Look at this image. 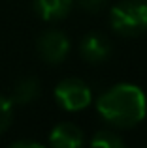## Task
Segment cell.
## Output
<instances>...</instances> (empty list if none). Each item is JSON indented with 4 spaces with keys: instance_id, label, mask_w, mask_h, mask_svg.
I'll list each match as a JSON object with an SVG mask.
<instances>
[{
    "instance_id": "obj_7",
    "label": "cell",
    "mask_w": 147,
    "mask_h": 148,
    "mask_svg": "<svg viewBox=\"0 0 147 148\" xmlns=\"http://www.w3.org/2000/svg\"><path fill=\"white\" fill-rule=\"evenodd\" d=\"M72 0H36V10L45 21H59L68 15Z\"/></svg>"
},
{
    "instance_id": "obj_8",
    "label": "cell",
    "mask_w": 147,
    "mask_h": 148,
    "mask_svg": "<svg viewBox=\"0 0 147 148\" xmlns=\"http://www.w3.org/2000/svg\"><path fill=\"white\" fill-rule=\"evenodd\" d=\"M38 92H40V84L34 77H26V79H21L17 84L13 86L11 90V103H19V105H25V103H30V101L36 99Z\"/></svg>"
},
{
    "instance_id": "obj_1",
    "label": "cell",
    "mask_w": 147,
    "mask_h": 148,
    "mask_svg": "<svg viewBox=\"0 0 147 148\" xmlns=\"http://www.w3.org/2000/svg\"><path fill=\"white\" fill-rule=\"evenodd\" d=\"M98 112L117 127H132L145 116V94L134 84H117L98 98Z\"/></svg>"
},
{
    "instance_id": "obj_2",
    "label": "cell",
    "mask_w": 147,
    "mask_h": 148,
    "mask_svg": "<svg viewBox=\"0 0 147 148\" xmlns=\"http://www.w3.org/2000/svg\"><path fill=\"white\" fill-rule=\"evenodd\" d=\"M111 26L123 36H138L147 28V2L123 0L111 10Z\"/></svg>"
},
{
    "instance_id": "obj_10",
    "label": "cell",
    "mask_w": 147,
    "mask_h": 148,
    "mask_svg": "<svg viewBox=\"0 0 147 148\" xmlns=\"http://www.w3.org/2000/svg\"><path fill=\"white\" fill-rule=\"evenodd\" d=\"M11 109H13L11 99L0 96V133H2L11 122Z\"/></svg>"
},
{
    "instance_id": "obj_6",
    "label": "cell",
    "mask_w": 147,
    "mask_h": 148,
    "mask_svg": "<svg viewBox=\"0 0 147 148\" xmlns=\"http://www.w3.org/2000/svg\"><path fill=\"white\" fill-rule=\"evenodd\" d=\"M51 145L57 148H77L85 143L83 133L77 126L74 124H59L55 130L51 131Z\"/></svg>"
},
{
    "instance_id": "obj_12",
    "label": "cell",
    "mask_w": 147,
    "mask_h": 148,
    "mask_svg": "<svg viewBox=\"0 0 147 148\" xmlns=\"http://www.w3.org/2000/svg\"><path fill=\"white\" fill-rule=\"evenodd\" d=\"M11 146H15V148H19V146H36V148H40L38 143H32V141H17V143H13Z\"/></svg>"
},
{
    "instance_id": "obj_4",
    "label": "cell",
    "mask_w": 147,
    "mask_h": 148,
    "mask_svg": "<svg viewBox=\"0 0 147 148\" xmlns=\"http://www.w3.org/2000/svg\"><path fill=\"white\" fill-rule=\"evenodd\" d=\"M38 51L40 56L49 64H59L66 58L68 51H70V41L59 30H49L38 40Z\"/></svg>"
},
{
    "instance_id": "obj_9",
    "label": "cell",
    "mask_w": 147,
    "mask_h": 148,
    "mask_svg": "<svg viewBox=\"0 0 147 148\" xmlns=\"http://www.w3.org/2000/svg\"><path fill=\"white\" fill-rule=\"evenodd\" d=\"M91 145L92 146H104V148H119V146L125 145V143H123L115 133H111V131H100V133H96V137L91 141Z\"/></svg>"
},
{
    "instance_id": "obj_3",
    "label": "cell",
    "mask_w": 147,
    "mask_h": 148,
    "mask_svg": "<svg viewBox=\"0 0 147 148\" xmlns=\"http://www.w3.org/2000/svg\"><path fill=\"white\" fill-rule=\"evenodd\" d=\"M57 99L66 111H81L91 103V90L79 79H64L55 90Z\"/></svg>"
},
{
    "instance_id": "obj_5",
    "label": "cell",
    "mask_w": 147,
    "mask_h": 148,
    "mask_svg": "<svg viewBox=\"0 0 147 148\" xmlns=\"http://www.w3.org/2000/svg\"><path fill=\"white\" fill-rule=\"evenodd\" d=\"M110 53H111L110 41L102 34H89L81 41V56L87 62H92V64L104 62L110 56Z\"/></svg>"
},
{
    "instance_id": "obj_11",
    "label": "cell",
    "mask_w": 147,
    "mask_h": 148,
    "mask_svg": "<svg viewBox=\"0 0 147 148\" xmlns=\"http://www.w3.org/2000/svg\"><path fill=\"white\" fill-rule=\"evenodd\" d=\"M106 2L107 0H79V6L85 11H89V13H96V11H100L106 6Z\"/></svg>"
}]
</instances>
